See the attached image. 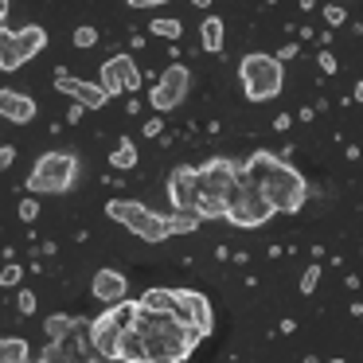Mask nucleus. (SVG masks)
Listing matches in <instances>:
<instances>
[{
	"mask_svg": "<svg viewBox=\"0 0 363 363\" xmlns=\"http://www.w3.org/2000/svg\"><path fill=\"white\" fill-rule=\"evenodd\" d=\"M0 363H32V347L24 336H0Z\"/></svg>",
	"mask_w": 363,
	"mask_h": 363,
	"instance_id": "nucleus-19",
	"label": "nucleus"
},
{
	"mask_svg": "<svg viewBox=\"0 0 363 363\" xmlns=\"http://www.w3.org/2000/svg\"><path fill=\"white\" fill-rule=\"evenodd\" d=\"M160 129H164V121H160V118H149V121H145V137H160Z\"/></svg>",
	"mask_w": 363,
	"mask_h": 363,
	"instance_id": "nucleus-35",
	"label": "nucleus"
},
{
	"mask_svg": "<svg viewBox=\"0 0 363 363\" xmlns=\"http://www.w3.org/2000/svg\"><path fill=\"white\" fill-rule=\"evenodd\" d=\"M0 118L12 121V125H28V121H35V102L20 90L4 86L0 90Z\"/></svg>",
	"mask_w": 363,
	"mask_h": 363,
	"instance_id": "nucleus-16",
	"label": "nucleus"
},
{
	"mask_svg": "<svg viewBox=\"0 0 363 363\" xmlns=\"http://www.w3.org/2000/svg\"><path fill=\"white\" fill-rule=\"evenodd\" d=\"M4 16H9V0H0V28H4Z\"/></svg>",
	"mask_w": 363,
	"mask_h": 363,
	"instance_id": "nucleus-40",
	"label": "nucleus"
},
{
	"mask_svg": "<svg viewBox=\"0 0 363 363\" xmlns=\"http://www.w3.org/2000/svg\"><path fill=\"white\" fill-rule=\"evenodd\" d=\"M137 332L145 336L149 363H184L191 352H196L199 340H203L196 328H188L184 320H176L172 313H168V316L141 313V316H137Z\"/></svg>",
	"mask_w": 363,
	"mask_h": 363,
	"instance_id": "nucleus-2",
	"label": "nucleus"
},
{
	"mask_svg": "<svg viewBox=\"0 0 363 363\" xmlns=\"http://www.w3.org/2000/svg\"><path fill=\"white\" fill-rule=\"evenodd\" d=\"M82 121V106H71V110H67V125H79Z\"/></svg>",
	"mask_w": 363,
	"mask_h": 363,
	"instance_id": "nucleus-37",
	"label": "nucleus"
},
{
	"mask_svg": "<svg viewBox=\"0 0 363 363\" xmlns=\"http://www.w3.org/2000/svg\"><path fill=\"white\" fill-rule=\"evenodd\" d=\"M74 48L79 51H90V48H98V28H90V24H82V28H74Z\"/></svg>",
	"mask_w": 363,
	"mask_h": 363,
	"instance_id": "nucleus-26",
	"label": "nucleus"
},
{
	"mask_svg": "<svg viewBox=\"0 0 363 363\" xmlns=\"http://www.w3.org/2000/svg\"><path fill=\"white\" fill-rule=\"evenodd\" d=\"M176 320H184L188 328H196L199 336H211V324H215V313H211V301L196 289H176Z\"/></svg>",
	"mask_w": 363,
	"mask_h": 363,
	"instance_id": "nucleus-10",
	"label": "nucleus"
},
{
	"mask_svg": "<svg viewBox=\"0 0 363 363\" xmlns=\"http://www.w3.org/2000/svg\"><path fill=\"white\" fill-rule=\"evenodd\" d=\"M102 90L110 98H118V94H133V90H141V71H137V63L129 55H113V59H106L102 63Z\"/></svg>",
	"mask_w": 363,
	"mask_h": 363,
	"instance_id": "nucleus-11",
	"label": "nucleus"
},
{
	"mask_svg": "<svg viewBox=\"0 0 363 363\" xmlns=\"http://www.w3.org/2000/svg\"><path fill=\"white\" fill-rule=\"evenodd\" d=\"M12 48H16V32L0 28V71H9V63H12Z\"/></svg>",
	"mask_w": 363,
	"mask_h": 363,
	"instance_id": "nucleus-27",
	"label": "nucleus"
},
{
	"mask_svg": "<svg viewBox=\"0 0 363 363\" xmlns=\"http://www.w3.org/2000/svg\"><path fill=\"white\" fill-rule=\"evenodd\" d=\"M242 180H250V176H246V164H238V160H230V157H211L196 168L199 196H211V199H227Z\"/></svg>",
	"mask_w": 363,
	"mask_h": 363,
	"instance_id": "nucleus-7",
	"label": "nucleus"
},
{
	"mask_svg": "<svg viewBox=\"0 0 363 363\" xmlns=\"http://www.w3.org/2000/svg\"><path fill=\"white\" fill-rule=\"evenodd\" d=\"M121 359H129V363H149V347H145V336H141L137 328L121 336Z\"/></svg>",
	"mask_w": 363,
	"mask_h": 363,
	"instance_id": "nucleus-20",
	"label": "nucleus"
},
{
	"mask_svg": "<svg viewBox=\"0 0 363 363\" xmlns=\"http://www.w3.org/2000/svg\"><path fill=\"white\" fill-rule=\"evenodd\" d=\"M223 40H227V24H223V16H203V24H199V43H203V51L219 55Z\"/></svg>",
	"mask_w": 363,
	"mask_h": 363,
	"instance_id": "nucleus-18",
	"label": "nucleus"
},
{
	"mask_svg": "<svg viewBox=\"0 0 363 363\" xmlns=\"http://www.w3.org/2000/svg\"><path fill=\"white\" fill-rule=\"evenodd\" d=\"M106 219L121 223L129 235L145 238V242H164V238L172 235V227H168V215L149 211V207L137 203V199H110V203H106Z\"/></svg>",
	"mask_w": 363,
	"mask_h": 363,
	"instance_id": "nucleus-5",
	"label": "nucleus"
},
{
	"mask_svg": "<svg viewBox=\"0 0 363 363\" xmlns=\"http://www.w3.org/2000/svg\"><path fill=\"white\" fill-rule=\"evenodd\" d=\"M20 281H24V266H4L0 269V285H4V289H16Z\"/></svg>",
	"mask_w": 363,
	"mask_h": 363,
	"instance_id": "nucleus-29",
	"label": "nucleus"
},
{
	"mask_svg": "<svg viewBox=\"0 0 363 363\" xmlns=\"http://www.w3.org/2000/svg\"><path fill=\"white\" fill-rule=\"evenodd\" d=\"M110 164L113 172H129V168H137V145L133 141H118L110 152Z\"/></svg>",
	"mask_w": 363,
	"mask_h": 363,
	"instance_id": "nucleus-22",
	"label": "nucleus"
},
{
	"mask_svg": "<svg viewBox=\"0 0 363 363\" xmlns=\"http://www.w3.org/2000/svg\"><path fill=\"white\" fill-rule=\"evenodd\" d=\"M297 51H301V48H297V43H285V48H281V51H277V63H281V67H285V59H293V55H297Z\"/></svg>",
	"mask_w": 363,
	"mask_h": 363,
	"instance_id": "nucleus-36",
	"label": "nucleus"
},
{
	"mask_svg": "<svg viewBox=\"0 0 363 363\" xmlns=\"http://www.w3.org/2000/svg\"><path fill=\"white\" fill-rule=\"evenodd\" d=\"M328 363H344V359H328Z\"/></svg>",
	"mask_w": 363,
	"mask_h": 363,
	"instance_id": "nucleus-44",
	"label": "nucleus"
},
{
	"mask_svg": "<svg viewBox=\"0 0 363 363\" xmlns=\"http://www.w3.org/2000/svg\"><path fill=\"white\" fill-rule=\"evenodd\" d=\"M137 308L141 313H152V316H168L176 313V289H164V285H152L137 297Z\"/></svg>",
	"mask_w": 363,
	"mask_h": 363,
	"instance_id": "nucleus-17",
	"label": "nucleus"
},
{
	"mask_svg": "<svg viewBox=\"0 0 363 363\" xmlns=\"http://www.w3.org/2000/svg\"><path fill=\"white\" fill-rule=\"evenodd\" d=\"M324 20H328L332 28H340V24H347V12L340 9V4H324Z\"/></svg>",
	"mask_w": 363,
	"mask_h": 363,
	"instance_id": "nucleus-32",
	"label": "nucleus"
},
{
	"mask_svg": "<svg viewBox=\"0 0 363 363\" xmlns=\"http://www.w3.org/2000/svg\"><path fill=\"white\" fill-rule=\"evenodd\" d=\"M355 102H363V82H355Z\"/></svg>",
	"mask_w": 363,
	"mask_h": 363,
	"instance_id": "nucleus-42",
	"label": "nucleus"
},
{
	"mask_svg": "<svg viewBox=\"0 0 363 363\" xmlns=\"http://www.w3.org/2000/svg\"><path fill=\"white\" fill-rule=\"evenodd\" d=\"M55 90H63V94H71V98H74V106H82V110H102V106L110 102V94L102 90V82L71 79L67 71H59V79H55Z\"/></svg>",
	"mask_w": 363,
	"mask_h": 363,
	"instance_id": "nucleus-14",
	"label": "nucleus"
},
{
	"mask_svg": "<svg viewBox=\"0 0 363 363\" xmlns=\"http://www.w3.org/2000/svg\"><path fill=\"white\" fill-rule=\"evenodd\" d=\"M79 180V157L74 152H43L28 172L24 188L32 196H67Z\"/></svg>",
	"mask_w": 363,
	"mask_h": 363,
	"instance_id": "nucleus-4",
	"label": "nucleus"
},
{
	"mask_svg": "<svg viewBox=\"0 0 363 363\" xmlns=\"http://www.w3.org/2000/svg\"><path fill=\"white\" fill-rule=\"evenodd\" d=\"M129 9H160L157 0H129Z\"/></svg>",
	"mask_w": 363,
	"mask_h": 363,
	"instance_id": "nucleus-39",
	"label": "nucleus"
},
{
	"mask_svg": "<svg viewBox=\"0 0 363 363\" xmlns=\"http://www.w3.org/2000/svg\"><path fill=\"white\" fill-rule=\"evenodd\" d=\"M110 313H113V320L121 324V332H133V328H137V316H141V308H137V301H121V305L110 308Z\"/></svg>",
	"mask_w": 363,
	"mask_h": 363,
	"instance_id": "nucleus-23",
	"label": "nucleus"
},
{
	"mask_svg": "<svg viewBox=\"0 0 363 363\" xmlns=\"http://www.w3.org/2000/svg\"><path fill=\"white\" fill-rule=\"evenodd\" d=\"M168 203H172V215H196L199 184H196V168L191 164H176L168 172Z\"/></svg>",
	"mask_w": 363,
	"mask_h": 363,
	"instance_id": "nucleus-9",
	"label": "nucleus"
},
{
	"mask_svg": "<svg viewBox=\"0 0 363 363\" xmlns=\"http://www.w3.org/2000/svg\"><path fill=\"white\" fill-rule=\"evenodd\" d=\"M199 223H203L199 215H168V227H172V235H191Z\"/></svg>",
	"mask_w": 363,
	"mask_h": 363,
	"instance_id": "nucleus-25",
	"label": "nucleus"
},
{
	"mask_svg": "<svg viewBox=\"0 0 363 363\" xmlns=\"http://www.w3.org/2000/svg\"><path fill=\"white\" fill-rule=\"evenodd\" d=\"M289 125H293L289 113H277V118H274V129H277V133H281V129H289Z\"/></svg>",
	"mask_w": 363,
	"mask_h": 363,
	"instance_id": "nucleus-38",
	"label": "nucleus"
},
{
	"mask_svg": "<svg viewBox=\"0 0 363 363\" xmlns=\"http://www.w3.org/2000/svg\"><path fill=\"white\" fill-rule=\"evenodd\" d=\"M106 363H129V359H106Z\"/></svg>",
	"mask_w": 363,
	"mask_h": 363,
	"instance_id": "nucleus-43",
	"label": "nucleus"
},
{
	"mask_svg": "<svg viewBox=\"0 0 363 363\" xmlns=\"http://www.w3.org/2000/svg\"><path fill=\"white\" fill-rule=\"evenodd\" d=\"M20 219H24V223H35V219H40V199H35V196H24V199H20Z\"/></svg>",
	"mask_w": 363,
	"mask_h": 363,
	"instance_id": "nucleus-30",
	"label": "nucleus"
},
{
	"mask_svg": "<svg viewBox=\"0 0 363 363\" xmlns=\"http://www.w3.org/2000/svg\"><path fill=\"white\" fill-rule=\"evenodd\" d=\"M238 82H242L246 102H274L285 86V67L277 63V55L266 51H250L238 63Z\"/></svg>",
	"mask_w": 363,
	"mask_h": 363,
	"instance_id": "nucleus-3",
	"label": "nucleus"
},
{
	"mask_svg": "<svg viewBox=\"0 0 363 363\" xmlns=\"http://www.w3.org/2000/svg\"><path fill=\"white\" fill-rule=\"evenodd\" d=\"M90 297L102 301L106 308L121 305V301H129V277L121 274V269H113V266H102L94 277H90Z\"/></svg>",
	"mask_w": 363,
	"mask_h": 363,
	"instance_id": "nucleus-13",
	"label": "nucleus"
},
{
	"mask_svg": "<svg viewBox=\"0 0 363 363\" xmlns=\"http://www.w3.org/2000/svg\"><path fill=\"white\" fill-rule=\"evenodd\" d=\"M43 48H48V32H43L40 24L20 28V32H16V48H12V63H9V71H16V67L32 63V59L40 55Z\"/></svg>",
	"mask_w": 363,
	"mask_h": 363,
	"instance_id": "nucleus-15",
	"label": "nucleus"
},
{
	"mask_svg": "<svg viewBox=\"0 0 363 363\" xmlns=\"http://www.w3.org/2000/svg\"><path fill=\"white\" fill-rule=\"evenodd\" d=\"M274 215H277L274 203H269V199L262 196V188H258V184H250V180H242L227 196V223H230V227L254 230V227H262V223H269Z\"/></svg>",
	"mask_w": 363,
	"mask_h": 363,
	"instance_id": "nucleus-6",
	"label": "nucleus"
},
{
	"mask_svg": "<svg viewBox=\"0 0 363 363\" xmlns=\"http://www.w3.org/2000/svg\"><path fill=\"white\" fill-rule=\"evenodd\" d=\"M74 363H102V359H94V352H90V355H82V359H74Z\"/></svg>",
	"mask_w": 363,
	"mask_h": 363,
	"instance_id": "nucleus-41",
	"label": "nucleus"
},
{
	"mask_svg": "<svg viewBox=\"0 0 363 363\" xmlns=\"http://www.w3.org/2000/svg\"><path fill=\"white\" fill-rule=\"evenodd\" d=\"M16 305H20V313H24V316H32V313H35V305H40V297H35L32 289H20Z\"/></svg>",
	"mask_w": 363,
	"mask_h": 363,
	"instance_id": "nucleus-31",
	"label": "nucleus"
},
{
	"mask_svg": "<svg viewBox=\"0 0 363 363\" xmlns=\"http://www.w3.org/2000/svg\"><path fill=\"white\" fill-rule=\"evenodd\" d=\"M12 160H16V149H12V145H0V172H9Z\"/></svg>",
	"mask_w": 363,
	"mask_h": 363,
	"instance_id": "nucleus-34",
	"label": "nucleus"
},
{
	"mask_svg": "<svg viewBox=\"0 0 363 363\" xmlns=\"http://www.w3.org/2000/svg\"><path fill=\"white\" fill-rule=\"evenodd\" d=\"M149 32L160 35V40H180V35H184V24H180V20H172V16H157V20L149 24Z\"/></svg>",
	"mask_w": 363,
	"mask_h": 363,
	"instance_id": "nucleus-24",
	"label": "nucleus"
},
{
	"mask_svg": "<svg viewBox=\"0 0 363 363\" xmlns=\"http://www.w3.org/2000/svg\"><path fill=\"white\" fill-rule=\"evenodd\" d=\"M188 90H191V71L184 63H172L164 74H160V82L149 90V106L157 113H168V110H176V106L188 98Z\"/></svg>",
	"mask_w": 363,
	"mask_h": 363,
	"instance_id": "nucleus-8",
	"label": "nucleus"
},
{
	"mask_svg": "<svg viewBox=\"0 0 363 363\" xmlns=\"http://www.w3.org/2000/svg\"><path fill=\"white\" fill-rule=\"evenodd\" d=\"M316 285H320V266H305V274H301V297L316 293Z\"/></svg>",
	"mask_w": 363,
	"mask_h": 363,
	"instance_id": "nucleus-28",
	"label": "nucleus"
},
{
	"mask_svg": "<svg viewBox=\"0 0 363 363\" xmlns=\"http://www.w3.org/2000/svg\"><path fill=\"white\" fill-rule=\"evenodd\" d=\"M246 176H250V184L262 188V196L274 203L277 215H297L301 207H305V199H308V180L305 176H301L293 164H285L281 157L266 152V149L250 152Z\"/></svg>",
	"mask_w": 363,
	"mask_h": 363,
	"instance_id": "nucleus-1",
	"label": "nucleus"
},
{
	"mask_svg": "<svg viewBox=\"0 0 363 363\" xmlns=\"http://www.w3.org/2000/svg\"><path fill=\"white\" fill-rule=\"evenodd\" d=\"M121 324L113 320V313L106 308L98 320H90V347H94V355H102V359H121Z\"/></svg>",
	"mask_w": 363,
	"mask_h": 363,
	"instance_id": "nucleus-12",
	"label": "nucleus"
},
{
	"mask_svg": "<svg viewBox=\"0 0 363 363\" xmlns=\"http://www.w3.org/2000/svg\"><path fill=\"white\" fill-rule=\"evenodd\" d=\"M74 328V316L67 313H51L48 320H43V336H48V344H59V340H67Z\"/></svg>",
	"mask_w": 363,
	"mask_h": 363,
	"instance_id": "nucleus-21",
	"label": "nucleus"
},
{
	"mask_svg": "<svg viewBox=\"0 0 363 363\" xmlns=\"http://www.w3.org/2000/svg\"><path fill=\"white\" fill-rule=\"evenodd\" d=\"M316 63H320L324 74H336L340 71V63H336V55H332V51H320V55H316Z\"/></svg>",
	"mask_w": 363,
	"mask_h": 363,
	"instance_id": "nucleus-33",
	"label": "nucleus"
}]
</instances>
